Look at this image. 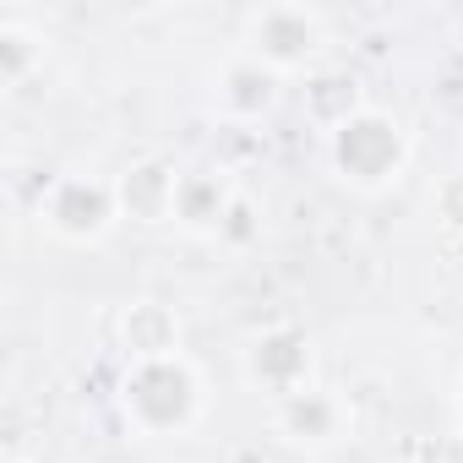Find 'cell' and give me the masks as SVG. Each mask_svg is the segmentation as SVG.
I'll use <instances>...</instances> for the list:
<instances>
[{"mask_svg": "<svg viewBox=\"0 0 463 463\" xmlns=\"http://www.w3.org/2000/svg\"><path fill=\"white\" fill-rule=\"evenodd\" d=\"M120 403H126V420L147 436H169V430H185L202 409V387L191 376V365L180 354L169 360H137L126 387H120Z\"/></svg>", "mask_w": 463, "mask_h": 463, "instance_id": "cell-1", "label": "cell"}, {"mask_svg": "<svg viewBox=\"0 0 463 463\" xmlns=\"http://www.w3.org/2000/svg\"><path fill=\"white\" fill-rule=\"evenodd\" d=\"M333 164H338V175H344L349 185L376 191V185H387V180L398 175V164H403V131H398L387 115L360 109L354 120H344V126L333 131Z\"/></svg>", "mask_w": 463, "mask_h": 463, "instance_id": "cell-2", "label": "cell"}, {"mask_svg": "<svg viewBox=\"0 0 463 463\" xmlns=\"http://www.w3.org/2000/svg\"><path fill=\"white\" fill-rule=\"evenodd\" d=\"M246 44L268 71H295L322 50V17L306 6H262L246 28Z\"/></svg>", "mask_w": 463, "mask_h": 463, "instance_id": "cell-3", "label": "cell"}, {"mask_svg": "<svg viewBox=\"0 0 463 463\" xmlns=\"http://www.w3.org/2000/svg\"><path fill=\"white\" fill-rule=\"evenodd\" d=\"M306 371H311V344H306V333H295V327H273V333H262V338L246 349V376H251L257 387H268L273 398L300 392V387H306Z\"/></svg>", "mask_w": 463, "mask_h": 463, "instance_id": "cell-4", "label": "cell"}, {"mask_svg": "<svg viewBox=\"0 0 463 463\" xmlns=\"http://www.w3.org/2000/svg\"><path fill=\"white\" fill-rule=\"evenodd\" d=\"M115 191H104V185H88V180H61L55 191H50V202H44V218H50V229L55 235H66V241H99L104 229H109V218H115Z\"/></svg>", "mask_w": 463, "mask_h": 463, "instance_id": "cell-5", "label": "cell"}, {"mask_svg": "<svg viewBox=\"0 0 463 463\" xmlns=\"http://www.w3.org/2000/svg\"><path fill=\"white\" fill-rule=\"evenodd\" d=\"M279 430H284V441L327 447V441L344 436V403L322 387H300V392L279 398Z\"/></svg>", "mask_w": 463, "mask_h": 463, "instance_id": "cell-6", "label": "cell"}, {"mask_svg": "<svg viewBox=\"0 0 463 463\" xmlns=\"http://www.w3.org/2000/svg\"><path fill=\"white\" fill-rule=\"evenodd\" d=\"M175 191H180V175H175L169 164H142V169H131V175L115 185L120 207H126L131 218H142V223L175 218Z\"/></svg>", "mask_w": 463, "mask_h": 463, "instance_id": "cell-7", "label": "cell"}, {"mask_svg": "<svg viewBox=\"0 0 463 463\" xmlns=\"http://www.w3.org/2000/svg\"><path fill=\"white\" fill-rule=\"evenodd\" d=\"M120 333H126L131 360H169L175 344H180V322H175V311H164L158 300L131 306L126 322H120Z\"/></svg>", "mask_w": 463, "mask_h": 463, "instance_id": "cell-8", "label": "cell"}, {"mask_svg": "<svg viewBox=\"0 0 463 463\" xmlns=\"http://www.w3.org/2000/svg\"><path fill=\"white\" fill-rule=\"evenodd\" d=\"M273 77H279V71H268V66L251 61V55L229 61V71L218 77V104H223L229 115L251 120V115H262V109L273 104Z\"/></svg>", "mask_w": 463, "mask_h": 463, "instance_id": "cell-9", "label": "cell"}, {"mask_svg": "<svg viewBox=\"0 0 463 463\" xmlns=\"http://www.w3.org/2000/svg\"><path fill=\"white\" fill-rule=\"evenodd\" d=\"M229 185L218 180V175H180V191H175V218L185 223V229H223L229 223Z\"/></svg>", "mask_w": 463, "mask_h": 463, "instance_id": "cell-10", "label": "cell"}, {"mask_svg": "<svg viewBox=\"0 0 463 463\" xmlns=\"http://www.w3.org/2000/svg\"><path fill=\"white\" fill-rule=\"evenodd\" d=\"M311 115L327 120L333 131H338L344 120H354V115H360L354 82H349V77H317V82H311Z\"/></svg>", "mask_w": 463, "mask_h": 463, "instance_id": "cell-11", "label": "cell"}, {"mask_svg": "<svg viewBox=\"0 0 463 463\" xmlns=\"http://www.w3.org/2000/svg\"><path fill=\"white\" fill-rule=\"evenodd\" d=\"M33 33H23L17 23H6V28H0V55H6V82H17L23 77V66L33 61Z\"/></svg>", "mask_w": 463, "mask_h": 463, "instance_id": "cell-12", "label": "cell"}, {"mask_svg": "<svg viewBox=\"0 0 463 463\" xmlns=\"http://www.w3.org/2000/svg\"><path fill=\"white\" fill-rule=\"evenodd\" d=\"M436 207H441V218H447L452 229H463V175L441 180V191H436Z\"/></svg>", "mask_w": 463, "mask_h": 463, "instance_id": "cell-13", "label": "cell"}, {"mask_svg": "<svg viewBox=\"0 0 463 463\" xmlns=\"http://www.w3.org/2000/svg\"><path fill=\"white\" fill-rule=\"evenodd\" d=\"M420 463H463V436H441V441L420 447Z\"/></svg>", "mask_w": 463, "mask_h": 463, "instance_id": "cell-14", "label": "cell"}, {"mask_svg": "<svg viewBox=\"0 0 463 463\" xmlns=\"http://www.w3.org/2000/svg\"><path fill=\"white\" fill-rule=\"evenodd\" d=\"M458 420H463V392H458Z\"/></svg>", "mask_w": 463, "mask_h": 463, "instance_id": "cell-15", "label": "cell"}]
</instances>
